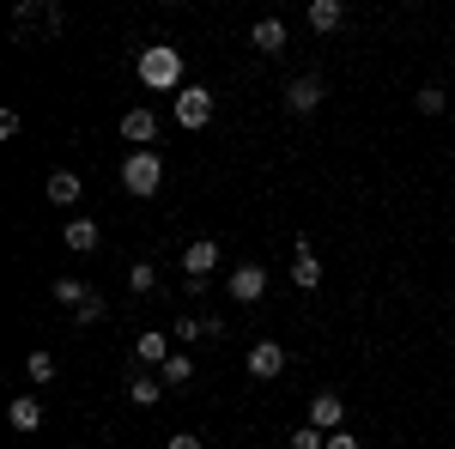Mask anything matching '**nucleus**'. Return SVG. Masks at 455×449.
Returning <instances> with one entry per match:
<instances>
[{"label": "nucleus", "mask_w": 455, "mask_h": 449, "mask_svg": "<svg viewBox=\"0 0 455 449\" xmlns=\"http://www.w3.org/2000/svg\"><path fill=\"white\" fill-rule=\"evenodd\" d=\"M195 334H207V322H195V316H176L171 341H195Z\"/></svg>", "instance_id": "25"}, {"label": "nucleus", "mask_w": 455, "mask_h": 449, "mask_svg": "<svg viewBox=\"0 0 455 449\" xmlns=\"http://www.w3.org/2000/svg\"><path fill=\"white\" fill-rule=\"evenodd\" d=\"M207 122H212V92L207 85H182V92H176V128L195 134V128H207Z\"/></svg>", "instance_id": "3"}, {"label": "nucleus", "mask_w": 455, "mask_h": 449, "mask_svg": "<svg viewBox=\"0 0 455 449\" xmlns=\"http://www.w3.org/2000/svg\"><path fill=\"white\" fill-rule=\"evenodd\" d=\"M291 249H298V255H291V285H298V292H315V285H322V261H315V243H310V237H298Z\"/></svg>", "instance_id": "7"}, {"label": "nucleus", "mask_w": 455, "mask_h": 449, "mask_svg": "<svg viewBox=\"0 0 455 449\" xmlns=\"http://www.w3.org/2000/svg\"><path fill=\"white\" fill-rule=\"evenodd\" d=\"M6 419H12V431H43V401L36 395H12V407H6Z\"/></svg>", "instance_id": "11"}, {"label": "nucleus", "mask_w": 455, "mask_h": 449, "mask_svg": "<svg viewBox=\"0 0 455 449\" xmlns=\"http://www.w3.org/2000/svg\"><path fill=\"white\" fill-rule=\"evenodd\" d=\"M134 73H140L146 92H182V49L152 43V49H140V55H134Z\"/></svg>", "instance_id": "1"}, {"label": "nucleus", "mask_w": 455, "mask_h": 449, "mask_svg": "<svg viewBox=\"0 0 455 449\" xmlns=\"http://www.w3.org/2000/svg\"><path fill=\"white\" fill-rule=\"evenodd\" d=\"M255 49L261 55H285V43H291V31H285V19H255Z\"/></svg>", "instance_id": "12"}, {"label": "nucleus", "mask_w": 455, "mask_h": 449, "mask_svg": "<svg viewBox=\"0 0 455 449\" xmlns=\"http://www.w3.org/2000/svg\"><path fill=\"white\" fill-rule=\"evenodd\" d=\"M158 377H164V389H182V382H195V358H188V352H171Z\"/></svg>", "instance_id": "19"}, {"label": "nucleus", "mask_w": 455, "mask_h": 449, "mask_svg": "<svg viewBox=\"0 0 455 449\" xmlns=\"http://www.w3.org/2000/svg\"><path fill=\"white\" fill-rule=\"evenodd\" d=\"M79 195H85V188H79V176H73V171L49 176V201H55V207H79Z\"/></svg>", "instance_id": "18"}, {"label": "nucleus", "mask_w": 455, "mask_h": 449, "mask_svg": "<svg viewBox=\"0 0 455 449\" xmlns=\"http://www.w3.org/2000/svg\"><path fill=\"white\" fill-rule=\"evenodd\" d=\"M413 109H419V116H443V109H450V98H443V85H419V98H413Z\"/></svg>", "instance_id": "21"}, {"label": "nucleus", "mask_w": 455, "mask_h": 449, "mask_svg": "<svg viewBox=\"0 0 455 449\" xmlns=\"http://www.w3.org/2000/svg\"><path fill=\"white\" fill-rule=\"evenodd\" d=\"M128 401H134V407H158V401H164V377H140V371H134V377H128Z\"/></svg>", "instance_id": "16"}, {"label": "nucleus", "mask_w": 455, "mask_h": 449, "mask_svg": "<svg viewBox=\"0 0 455 449\" xmlns=\"http://www.w3.org/2000/svg\"><path fill=\"white\" fill-rule=\"evenodd\" d=\"M285 371V346L280 341H255L249 346V377L255 382H274Z\"/></svg>", "instance_id": "6"}, {"label": "nucleus", "mask_w": 455, "mask_h": 449, "mask_svg": "<svg viewBox=\"0 0 455 449\" xmlns=\"http://www.w3.org/2000/svg\"><path fill=\"white\" fill-rule=\"evenodd\" d=\"M49 292H55V304H61V310H79V304L92 298V285H85V279H73V274H61Z\"/></svg>", "instance_id": "17"}, {"label": "nucleus", "mask_w": 455, "mask_h": 449, "mask_svg": "<svg viewBox=\"0 0 455 449\" xmlns=\"http://www.w3.org/2000/svg\"><path fill=\"white\" fill-rule=\"evenodd\" d=\"M104 316H109V304L98 298V292H92V298H85V304L73 310V322H79V328H92V322H104Z\"/></svg>", "instance_id": "23"}, {"label": "nucleus", "mask_w": 455, "mask_h": 449, "mask_svg": "<svg viewBox=\"0 0 455 449\" xmlns=\"http://www.w3.org/2000/svg\"><path fill=\"white\" fill-rule=\"evenodd\" d=\"M322 98H328V85H322L315 73H304V79H291V85H285V109H291V116H315Z\"/></svg>", "instance_id": "4"}, {"label": "nucleus", "mask_w": 455, "mask_h": 449, "mask_svg": "<svg viewBox=\"0 0 455 449\" xmlns=\"http://www.w3.org/2000/svg\"><path fill=\"white\" fill-rule=\"evenodd\" d=\"M450 146H455V122H450Z\"/></svg>", "instance_id": "28"}, {"label": "nucleus", "mask_w": 455, "mask_h": 449, "mask_svg": "<svg viewBox=\"0 0 455 449\" xmlns=\"http://www.w3.org/2000/svg\"><path fill=\"white\" fill-rule=\"evenodd\" d=\"M122 140H128L134 152H146V146L158 140V116H152V109H146V104H134V109H128V116H122Z\"/></svg>", "instance_id": "8"}, {"label": "nucleus", "mask_w": 455, "mask_h": 449, "mask_svg": "<svg viewBox=\"0 0 455 449\" xmlns=\"http://www.w3.org/2000/svg\"><path fill=\"white\" fill-rule=\"evenodd\" d=\"M134 358H140V365H158V371H164V358H171V334H158V328L134 334Z\"/></svg>", "instance_id": "13"}, {"label": "nucleus", "mask_w": 455, "mask_h": 449, "mask_svg": "<svg viewBox=\"0 0 455 449\" xmlns=\"http://www.w3.org/2000/svg\"><path fill=\"white\" fill-rule=\"evenodd\" d=\"M25 377H31L36 389H43V382H55V352H49V346H36L31 358H25Z\"/></svg>", "instance_id": "20"}, {"label": "nucleus", "mask_w": 455, "mask_h": 449, "mask_svg": "<svg viewBox=\"0 0 455 449\" xmlns=\"http://www.w3.org/2000/svg\"><path fill=\"white\" fill-rule=\"evenodd\" d=\"M340 25H347V6H340V0H310V31L315 36L340 31Z\"/></svg>", "instance_id": "14"}, {"label": "nucleus", "mask_w": 455, "mask_h": 449, "mask_svg": "<svg viewBox=\"0 0 455 449\" xmlns=\"http://www.w3.org/2000/svg\"><path fill=\"white\" fill-rule=\"evenodd\" d=\"M61 243H68L73 255H92V249H98V225H92V219H68Z\"/></svg>", "instance_id": "15"}, {"label": "nucleus", "mask_w": 455, "mask_h": 449, "mask_svg": "<svg viewBox=\"0 0 455 449\" xmlns=\"http://www.w3.org/2000/svg\"><path fill=\"white\" fill-rule=\"evenodd\" d=\"M164 449H207L195 431H176V437H164Z\"/></svg>", "instance_id": "26"}, {"label": "nucleus", "mask_w": 455, "mask_h": 449, "mask_svg": "<svg viewBox=\"0 0 455 449\" xmlns=\"http://www.w3.org/2000/svg\"><path fill=\"white\" fill-rule=\"evenodd\" d=\"M152 285H158V268H152V261H134V268H128V292H134V298H146Z\"/></svg>", "instance_id": "22"}, {"label": "nucleus", "mask_w": 455, "mask_h": 449, "mask_svg": "<svg viewBox=\"0 0 455 449\" xmlns=\"http://www.w3.org/2000/svg\"><path fill=\"white\" fill-rule=\"evenodd\" d=\"M212 268H219V243H212V237L182 243V274H188V279H207Z\"/></svg>", "instance_id": "10"}, {"label": "nucleus", "mask_w": 455, "mask_h": 449, "mask_svg": "<svg viewBox=\"0 0 455 449\" xmlns=\"http://www.w3.org/2000/svg\"><path fill=\"white\" fill-rule=\"evenodd\" d=\"M328 449H358V437L352 431H328Z\"/></svg>", "instance_id": "27"}, {"label": "nucleus", "mask_w": 455, "mask_h": 449, "mask_svg": "<svg viewBox=\"0 0 455 449\" xmlns=\"http://www.w3.org/2000/svg\"><path fill=\"white\" fill-rule=\"evenodd\" d=\"M231 298H237V304H261V298H267V268H261V261L231 268Z\"/></svg>", "instance_id": "5"}, {"label": "nucleus", "mask_w": 455, "mask_h": 449, "mask_svg": "<svg viewBox=\"0 0 455 449\" xmlns=\"http://www.w3.org/2000/svg\"><path fill=\"white\" fill-rule=\"evenodd\" d=\"M158 182H164V164H158V152H128L122 158V188L146 201V195H158Z\"/></svg>", "instance_id": "2"}, {"label": "nucleus", "mask_w": 455, "mask_h": 449, "mask_svg": "<svg viewBox=\"0 0 455 449\" xmlns=\"http://www.w3.org/2000/svg\"><path fill=\"white\" fill-rule=\"evenodd\" d=\"M310 425L315 431H347V401H340L334 389H322V395L310 401Z\"/></svg>", "instance_id": "9"}, {"label": "nucleus", "mask_w": 455, "mask_h": 449, "mask_svg": "<svg viewBox=\"0 0 455 449\" xmlns=\"http://www.w3.org/2000/svg\"><path fill=\"white\" fill-rule=\"evenodd\" d=\"M291 449H328V431H315V425H298V431H291Z\"/></svg>", "instance_id": "24"}]
</instances>
